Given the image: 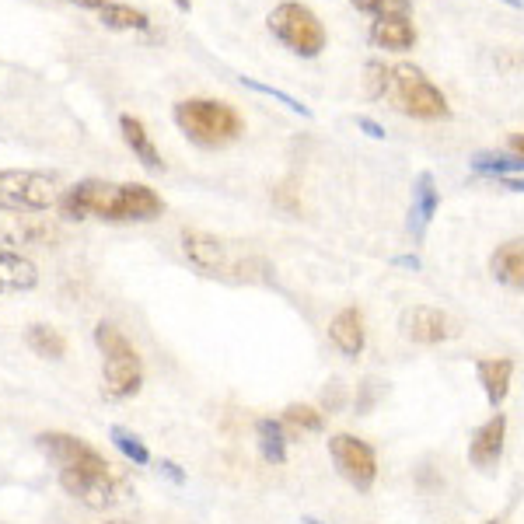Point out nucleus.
Returning a JSON list of instances; mask_svg holds the SVG:
<instances>
[{
  "label": "nucleus",
  "instance_id": "29",
  "mask_svg": "<svg viewBox=\"0 0 524 524\" xmlns=\"http://www.w3.org/2000/svg\"><path fill=\"white\" fill-rule=\"evenodd\" d=\"M374 395H378L374 381H364V388H360V399H357V413H367V409L374 406Z\"/></svg>",
  "mask_w": 524,
  "mask_h": 524
},
{
  "label": "nucleus",
  "instance_id": "13",
  "mask_svg": "<svg viewBox=\"0 0 524 524\" xmlns=\"http://www.w3.org/2000/svg\"><path fill=\"white\" fill-rule=\"evenodd\" d=\"M329 339L343 357H360L367 343V329H364V315L357 308H343L329 325Z\"/></svg>",
  "mask_w": 524,
  "mask_h": 524
},
{
  "label": "nucleus",
  "instance_id": "12",
  "mask_svg": "<svg viewBox=\"0 0 524 524\" xmlns=\"http://www.w3.org/2000/svg\"><path fill=\"white\" fill-rule=\"evenodd\" d=\"M416 39H420V32L409 14H385V18L371 21V42L385 53H406L416 46Z\"/></svg>",
  "mask_w": 524,
  "mask_h": 524
},
{
  "label": "nucleus",
  "instance_id": "15",
  "mask_svg": "<svg viewBox=\"0 0 524 524\" xmlns=\"http://www.w3.org/2000/svg\"><path fill=\"white\" fill-rule=\"evenodd\" d=\"M35 283H39L35 262L0 242V294H21V290H32Z\"/></svg>",
  "mask_w": 524,
  "mask_h": 524
},
{
  "label": "nucleus",
  "instance_id": "24",
  "mask_svg": "<svg viewBox=\"0 0 524 524\" xmlns=\"http://www.w3.org/2000/svg\"><path fill=\"white\" fill-rule=\"evenodd\" d=\"M283 427H290L294 434H322L325 416L315 406H301V402H290L283 409Z\"/></svg>",
  "mask_w": 524,
  "mask_h": 524
},
{
  "label": "nucleus",
  "instance_id": "14",
  "mask_svg": "<svg viewBox=\"0 0 524 524\" xmlns=\"http://www.w3.org/2000/svg\"><path fill=\"white\" fill-rule=\"evenodd\" d=\"M437 207H441V193H437V182L430 172L416 175L413 182V210H409V231H413V238H423L430 228V221H434Z\"/></svg>",
  "mask_w": 524,
  "mask_h": 524
},
{
  "label": "nucleus",
  "instance_id": "10",
  "mask_svg": "<svg viewBox=\"0 0 524 524\" xmlns=\"http://www.w3.org/2000/svg\"><path fill=\"white\" fill-rule=\"evenodd\" d=\"M399 329H402V336L413 339V343H420V346H437L458 332L455 322H451L441 308H430V304H416V308L402 311Z\"/></svg>",
  "mask_w": 524,
  "mask_h": 524
},
{
  "label": "nucleus",
  "instance_id": "7",
  "mask_svg": "<svg viewBox=\"0 0 524 524\" xmlns=\"http://www.w3.org/2000/svg\"><path fill=\"white\" fill-rule=\"evenodd\" d=\"M266 25H269V32L290 49V53L304 56V60L322 56L325 42H329L322 18H318L308 4H297V0H283V4H276L273 11H269Z\"/></svg>",
  "mask_w": 524,
  "mask_h": 524
},
{
  "label": "nucleus",
  "instance_id": "1",
  "mask_svg": "<svg viewBox=\"0 0 524 524\" xmlns=\"http://www.w3.org/2000/svg\"><path fill=\"white\" fill-rule=\"evenodd\" d=\"M35 441H39L42 455L56 465L60 486L74 500H81L84 507L105 511V507H116L126 497V479L88 441H81L74 434H63V430H49V434H39Z\"/></svg>",
  "mask_w": 524,
  "mask_h": 524
},
{
  "label": "nucleus",
  "instance_id": "37",
  "mask_svg": "<svg viewBox=\"0 0 524 524\" xmlns=\"http://www.w3.org/2000/svg\"><path fill=\"white\" fill-rule=\"evenodd\" d=\"M507 7H524V0H504Z\"/></svg>",
  "mask_w": 524,
  "mask_h": 524
},
{
  "label": "nucleus",
  "instance_id": "4",
  "mask_svg": "<svg viewBox=\"0 0 524 524\" xmlns=\"http://www.w3.org/2000/svg\"><path fill=\"white\" fill-rule=\"evenodd\" d=\"M175 123L193 144L207 147V151L235 144L245 133V123L235 105L217 102V98H182L175 105Z\"/></svg>",
  "mask_w": 524,
  "mask_h": 524
},
{
  "label": "nucleus",
  "instance_id": "39",
  "mask_svg": "<svg viewBox=\"0 0 524 524\" xmlns=\"http://www.w3.org/2000/svg\"><path fill=\"white\" fill-rule=\"evenodd\" d=\"M109 524H126V521H109Z\"/></svg>",
  "mask_w": 524,
  "mask_h": 524
},
{
  "label": "nucleus",
  "instance_id": "11",
  "mask_svg": "<svg viewBox=\"0 0 524 524\" xmlns=\"http://www.w3.org/2000/svg\"><path fill=\"white\" fill-rule=\"evenodd\" d=\"M504 441H507V416L504 413H493L483 427L472 434L469 441V462L476 469L490 472L497 469V462L504 458Z\"/></svg>",
  "mask_w": 524,
  "mask_h": 524
},
{
  "label": "nucleus",
  "instance_id": "33",
  "mask_svg": "<svg viewBox=\"0 0 524 524\" xmlns=\"http://www.w3.org/2000/svg\"><path fill=\"white\" fill-rule=\"evenodd\" d=\"M511 151L518 154V158H524V133H514L511 137Z\"/></svg>",
  "mask_w": 524,
  "mask_h": 524
},
{
  "label": "nucleus",
  "instance_id": "2",
  "mask_svg": "<svg viewBox=\"0 0 524 524\" xmlns=\"http://www.w3.org/2000/svg\"><path fill=\"white\" fill-rule=\"evenodd\" d=\"M165 210V200L154 193L151 186L140 182H105V179H84L77 186H70L60 200V214L67 221H154Z\"/></svg>",
  "mask_w": 524,
  "mask_h": 524
},
{
  "label": "nucleus",
  "instance_id": "20",
  "mask_svg": "<svg viewBox=\"0 0 524 524\" xmlns=\"http://www.w3.org/2000/svg\"><path fill=\"white\" fill-rule=\"evenodd\" d=\"M98 21L105 28H116V32H147L151 28V18L144 11H137L130 4H112V0L98 11Z\"/></svg>",
  "mask_w": 524,
  "mask_h": 524
},
{
  "label": "nucleus",
  "instance_id": "27",
  "mask_svg": "<svg viewBox=\"0 0 524 524\" xmlns=\"http://www.w3.org/2000/svg\"><path fill=\"white\" fill-rule=\"evenodd\" d=\"M388 84H392V67L385 63H367V95L371 98H385L388 95Z\"/></svg>",
  "mask_w": 524,
  "mask_h": 524
},
{
  "label": "nucleus",
  "instance_id": "18",
  "mask_svg": "<svg viewBox=\"0 0 524 524\" xmlns=\"http://www.w3.org/2000/svg\"><path fill=\"white\" fill-rule=\"evenodd\" d=\"M0 228L7 231V238L18 245H49L60 238V231L53 228L49 221L42 217H28V214H11L0 221Z\"/></svg>",
  "mask_w": 524,
  "mask_h": 524
},
{
  "label": "nucleus",
  "instance_id": "21",
  "mask_svg": "<svg viewBox=\"0 0 524 524\" xmlns=\"http://www.w3.org/2000/svg\"><path fill=\"white\" fill-rule=\"evenodd\" d=\"M25 339L39 357H46V360L67 357V339H63V332L53 329V325H28Z\"/></svg>",
  "mask_w": 524,
  "mask_h": 524
},
{
  "label": "nucleus",
  "instance_id": "8",
  "mask_svg": "<svg viewBox=\"0 0 524 524\" xmlns=\"http://www.w3.org/2000/svg\"><path fill=\"white\" fill-rule=\"evenodd\" d=\"M60 182L46 172L0 168V210L4 214H42L60 207Z\"/></svg>",
  "mask_w": 524,
  "mask_h": 524
},
{
  "label": "nucleus",
  "instance_id": "5",
  "mask_svg": "<svg viewBox=\"0 0 524 524\" xmlns=\"http://www.w3.org/2000/svg\"><path fill=\"white\" fill-rule=\"evenodd\" d=\"M95 343L105 357V395L109 399H130L144 385V360H140L137 346L116 329V325L102 322L95 329Z\"/></svg>",
  "mask_w": 524,
  "mask_h": 524
},
{
  "label": "nucleus",
  "instance_id": "22",
  "mask_svg": "<svg viewBox=\"0 0 524 524\" xmlns=\"http://www.w3.org/2000/svg\"><path fill=\"white\" fill-rule=\"evenodd\" d=\"M256 434H259V451L266 462H273V465L287 462V434H283L280 420H259Z\"/></svg>",
  "mask_w": 524,
  "mask_h": 524
},
{
  "label": "nucleus",
  "instance_id": "38",
  "mask_svg": "<svg viewBox=\"0 0 524 524\" xmlns=\"http://www.w3.org/2000/svg\"><path fill=\"white\" fill-rule=\"evenodd\" d=\"M175 4H179V7H182V11H189V0H175Z\"/></svg>",
  "mask_w": 524,
  "mask_h": 524
},
{
  "label": "nucleus",
  "instance_id": "25",
  "mask_svg": "<svg viewBox=\"0 0 524 524\" xmlns=\"http://www.w3.org/2000/svg\"><path fill=\"white\" fill-rule=\"evenodd\" d=\"M109 437H112V444H116L119 451H123L126 458H130L133 465H147L151 462V451H147V444L140 441L133 430H126V427H112L109 430Z\"/></svg>",
  "mask_w": 524,
  "mask_h": 524
},
{
  "label": "nucleus",
  "instance_id": "28",
  "mask_svg": "<svg viewBox=\"0 0 524 524\" xmlns=\"http://www.w3.org/2000/svg\"><path fill=\"white\" fill-rule=\"evenodd\" d=\"M245 84H249V88H256V91H262V95H273V98H280L283 105H287V109H294V112H301V116H311L308 109H304L301 102H297V98H290V95H283V91H276V88H266V84H256V81H249V77H245Z\"/></svg>",
  "mask_w": 524,
  "mask_h": 524
},
{
  "label": "nucleus",
  "instance_id": "30",
  "mask_svg": "<svg viewBox=\"0 0 524 524\" xmlns=\"http://www.w3.org/2000/svg\"><path fill=\"white\" fill-rule=\"evenodd\" d=\"M357 126H360V130H367V137H374V140L385 137V130H381V126L374 123V119H367V116H360V119H357Z\"/></svg>",
  "mask_w": 524,
  "mask_h": 524
},
{
  "label": "nucleus",
  "instance_id": "36",
  "mask_svg": "<svg viewBox=\"0 0 524 524\" xmlns=\"http://www.w3.org/2000/svg\"><path fill=\"white\" fill-rule=\"evenodd\" d=\"M70 4H81V7H95V11H102L109 0H70Z\"/></svg>",
  "mask_w": 524,
  "mask_h": 524
},
{
  "label": "nucleus",
  "instance_id": "23",
  "mask_svg": "<svg viewBox=\"0 0 524 524\" xmlns=\"http://www.w3.org/2000/svg\"><path fill=\"white\" fill-rule=\"evenodd\" d=\"M472 172L479 175H500V179H511V175H524V158L518 154H497L483 151L472 158Z\"/></svg>",
  "mask_w": 524,
  "mask_h": 524
},
{
  "label": "nucleus",
  "instance_id": "17",
  "mask_svg": "<svg viewBox=\"0 0 524 524\" xmlns=\"http://www.w3.org/2000/svg\"><path fill=\"white\" fill-rule=\"evenodd\" d=\"M119 130H123V140H126V147L133 151V158H137L147 172H161V168H165V161H161L151 133H147V126L140 123L137 116H119Z\"/></svg>",
  "mask_w": 524,
  "mask_h": 524
},
{
  "label": "nucleus",
  "instance_id": "34",
  "mask_svg": "<svg viewBox=\"0 0 524 524\" xmlns=\"http://www.w3.org/2000/svg\"><path fill=\"white\" fill-rule=\"evenodd\" d=\"M161 469H165L168 476L175 479V483H182V472H179V465H175V462H161Z\"/></svg>",
  "mask_w": 524,
  "mask_h": 524
},
{
  "label": "nucleus",
  "instance_id": "9",
  "mask_svg": "<svg viewBox=\"0 0 524 524\" xmlns=\"http://www.w3.org/2000/svg\"><path fill=\"white\" fill-rule=\"evenodd\" d=\"M329 455L346 483L357 486V490H371L374 479H378V458H374L371 444L350 434H336L329 437Z\"/></svg>",
  "mask_w": 524,
  "mask_h": 524
},
{
  "label": "nucleus",
  "instance_id": "32",
  "mask_svg": "<svg viewBox=\"0 0 524 524\" xmlns=\"http://www.w3.org/2000/svg\"><path fill=\"white\" fill-rule=\"evenodd\" d=\"M507 189H514V193H524V175H511V179H504Z\"/></svg>",
  "mask_w": 524,
  "mask_h": 524
},
{
  "label": "nucleus",
  "instance_id": "19",
  "mask_svg": "<svg viewBox=\"0 0 524 524\" xmlns=\"http://www.w3.org/2000/svg\"><path fill=\"white\" fill-rule=\"evenodd\" d=\"M476 374H479V385H483L486 399H490V406L497 409L500 402L507 399V392H511V374H514V360H507V357L479 360Z\"/></svg>",
  "mask_w": 524,
  "mask_h": 524
},
{
  "label": "nucleus",
  "instance_id": "16",
  "mask_svg": "<svg viewBox=\"0 0 524 524\" xmlns=\"http://www.w3.org/2000/svg\"><path fill=\"white\" fill-rule=\"evenodd\" d=\"M490 273L504 287L524 290V238H511V242L497 245V252L490 256Z\"/></svg>",
  "mask_w": 524,
  "mask_h": 524
},
{
  "label": "nucleus",
  "instance_id": "26",
  "mask_svg": "<svg viewBox=\"0 0 524 524\" xmlns=\"http://www.w3.org/2000/svg\"><path fill=\"white\" fill-rule=\"evenodd\" d=\"M357 11L385 18V14H409V0H350Z\"/></svg>",
  "mask_w": 524,
  "mask_h": 524
},
{
  "label": "nucleus",
  "instance_id": "31",
  "mask_svg": "<svg viewBox=\"0 0 524 524\" xmlns=\"http://www.w3.org/2000/svg\"><path fill=\"white\" fill-rule=\"evenodd\" d=\"M339 402H343V392H339V381H336V385H332V392H325V406L339 409Z\"/></svg>",
  "mask_w": 524,
  "mask_h": 524
},
{
  "label": "nucleus",
  "instance_id": "6",
  "mask_svg": "<svg viewBox=\"0 0 524 524\" xmlns=\"http://www.w3.org/2000/svg\"><path fill=\"white\" fill-rule=\"evenodd\" d=\"M385 98H392V105L402 112V116L427 119V123L451 116V105H448V98H444V91L437 88L420 67H413V63L392 67V84H388Z\"/></svg>",
  "mask_w": 524,
  "mask_h": 524
},
{
  "label": "nucleus",
  "instance_id": "3",
  "mask_svg": "<svg viewBox=\"0 0 524 524\" xmlns=\"http://www.w3.org/2000/svg\"><path fill=\"white\" fill-rule=\"evenodd\" d=\"M182 252L193 262L200 273L221 276V280H245V283H262L269 280V262L262 256H252L245 249H235L231 242L207 231H182Z\"/></svg>",
  "mask_w": 524,
  "mask_h": 524
},
{
  "label": "nucleus",
  "instance_id": "35",
  "mask_svg": "<svg viewBox=\"0 0 524 524\" xmlns=\"http://www.w3.org/2000/svg\"><path fill=\"white\" fill-rule=\"evenodd\" d=\"M395 266H406V269H420V259H416V256H399V259H395Z\"/></svg>",
  "mask_w": 524,
  "mask_h": 524
}]
</instances>
